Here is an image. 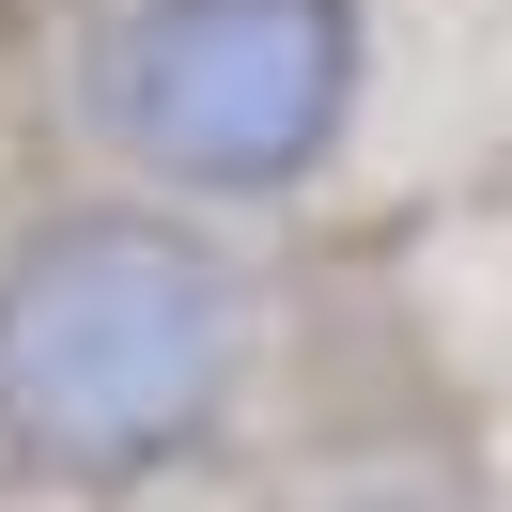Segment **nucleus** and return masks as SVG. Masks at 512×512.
<instances>
[{
	"mask_svg": "<svg viewBox=\"0 0 512 512\" xmlns=\"http://www.w3.org/2000/svg\"><path fill=\"white\" fill-rule=\"evenodd\" d=\"M249 280L171 202H63L0 249V450L32 481H156L233 419Z\"/></svg>",
	"mask_w": 512,
	"mask_h": 512,
	"instance_id": "1",
	"label": "nucleus"
},
{
	"mask_svg": "<svg viewBox=\"0 0 512 512\" xmlns=\"http://www.w3.org/2000/svg\"><path fill=\"white\" fill-rule=\"evenodd\" d=\"M94 125L171 202H280L357 125V0H125Z\"/></svg>",
	"mask_w": 512,
	"mask_h": 512,
	"instance_id": "2",
	"label": "nucleus"
}]
</instances>
